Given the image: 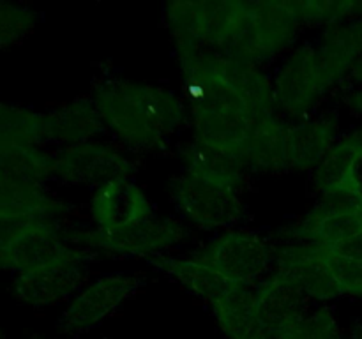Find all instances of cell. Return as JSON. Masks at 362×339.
<instances>
[{"mask_svg": "<svg viewBox=\"0 0 362 339\" xmlns=\"http://www.w3.org/2000/svg\"><path fill=\"white\" fill-rule=\"evenodd\" d=\"M352 74H354V76L357 78V80H362V55H361L359 62H357V64H356V67H354Z\"/></svg>", "mask_w": 362, "mask_h": 339, "instance_id": "29", "label": "cell"}, {"mask_svg": "<svg viewBox=\"0 0 362 339\" xmlns=\"http://www.w3.org/2000/svg\"><path fill=\"white\" fill-rule=\"evenodd\" d=\"M168 194L180 218L205 232L237 228L246 215L244 193L189 173L172 177Z\"/></svg>", "mask_w": 362, "mask_h": 339, "instance_id": "6", "label": "cell"}, {"mask_svg": "<svg viewBox=\"0 0 362 339\" xmlns=\"http://www.w3.org/2000/svg\"><path fill=\"white\" fill-rule=\"evenodd\" d=\"M136 161L115 143L101 140L60 147L53 154V180L66 186H88L92 189L117 179H131Z\"/></svg>", "mask_w": 362, "mask_h": 339, "instance_id": "10", "label": "cell"}, {"mask_svg": "<svg viewBox=\"0 0 362 339\" xmlns=\"http://www.w3.org/2000/svg\"><path fill=\"white\" fill-rule=\"evenodd\" d=\"M276 109L283 119L300 120L311 115L329 87L322 74L313 42L293 46L272 76Z\"/></svg>", "mask_w": 362, "mask_h": 339, "instance_id": "8", "label": "cell"}, {"mask_svg": "<svg viewBox=\"0 0 362 339\" xmlns=\"http://www.w3.org/2000/svg\"><path fill=\"white\" fill-rule=\"evenodd\" d=\"M88 212L94 228L103 232L127 228L154 218L156 208L133 179H117L92 189Z\"/></svg>", "mask_w": 362, "mask_h": 339, "instance_id": "12", "label": "cell"}, {"mask_svg": "<svg viewBox=\"0 0 362 339\" xmlns=\"http://www.w3.org/2000/svg\"><path fill=\"white\" fill-rule=\"evenodd\" d=\"M339 119L334 112L288 122V172H313L338 141Z\"/></svg>", "mask_w": 362, "mask_h": 339, "instance_id": "15", "label": "cell"}, {"mask_svg": "<svg viewBox=\"0 0 362 339\" xmlns=\"http://www.w3.org/2000/svg\"><path fill=\"white\" fill-rule=\"evenodd\" d=\"M345 102L350 108V112L357 113V115H362V87L350 92V94L345 97Z\"/></svg>", "mask_w": 362, "mask_h": 339, "instance_id": "28", "label": "cell"}, {"mask_svg": "<svg viewBox=\"0 0 362 339\" xmlns=\"http://www.w3.org/2000/svg\"><path fill=\"white\" fill-rule=\"evenodd\" d=\"M362 152V129L352 131L345 136L338 138L331 150L325 154L320 165L313 170L311 184L320 196L331 194L338 189L349 175L354 161Z\"/></svg>", "mask_w": 362, "mask_h": 339, "instance_id": "22", "label": "cell"}, {"mask_svg": "<svg viewBox=\"0 0 362 339\" xmlns=\"http://www.w3.org/2000/svg\"><path fill=\"white\" fill-rule=\"evenodd\" d=\"M338 191L354 194V196L359 198L362 201V152L357 155L356 161H354L352 168H350L349 175H346V179L343 180L341 186H339L336 191H332V193H338ZM325 196H327V194H325Z\"/></svg>", "mask_w": 362, "mask_h": 339, "instance_id": "26", "label": "cell"}, {"mask_svg": "<svg viewBox=\"0 0 362 339\" xmlns=\"http://www.w3.org/2000/svg\"><path fill=\"white\" fill-rule=\"evenodd\" d=\"M92 97L106 129L134 154L163 150L187 122L182 94L163 85L108 76L98 81Z\"/></svg>", "mask_w": 362, "mask_h": 339, "instance_id": "1", "label": "cell"}, {"mask_svg": "<svg viewBox=\"0 0 362 339\" xmlns=\"http://www.w3.org/2000/svg\"><path fill=\"white\" fill-rule=\"evenodd\" d=\"M332 253H338L341 256L356 258V260H362V232L359 235H356L354 239L346 240V242L339 244L334 249H331Z\"/></svg>", "mask_w": 362, "mask_h": 339, "instance_id": "27", "label": "cell"}, {"mask_svg": "<svg viewBox=\"0 0 362 339\" xmlns=\"http://www.w3.org/2000/svg\"><path fill=\"white\" fill-rule=\"evenodd\" d=\"M296 14L299 16L303 27L310 25L341 23L362 16V2H341V0H292Z\"/></svg>", "mask_w": 362, "mask_h": 339, "instance_id": "23", "label": "cell"}, {"mask_svg": "<svg viewBox=\"0 0 362 339\" xmlns=\"http://www.w3.org/2000/svg\"><path fill=\"white\" fill-rule=\"evenodd\" d=\"M106 131L94 97H76L45 113L46 143L62 147L98 140Z\"/></svg>", "mask_w": 362, "mask_h": 339, "instance_id": "17", "label": "cell"}, {"mask_svg": "<svg viewBox=\"0 0 362 339\" xmlns=\"http://www.w3.org/2000/svg\"><path fill=\"white\" fill-rule=\"evenodd\" d=\"M216 323L228 339H257L258 307L253 286L235 282L209 302Z\"/></svg>", "mask_w": 362, "mask_h": 339, "instance_id": "20", "label": "cell"}, {"mask_svg": "<svg viewBox=\"0 0 362 339\" xmlns=\"http://www.w3.org/2000/svg\"><path fill=\"white\" fill-rule=\"evenodd\" d=\"M325 260L343 297H362V260L341 256L325 247Z\"/></svg>", "mask_w": 362, "mask_h": 339, "instance_id": "24", "label": "cell"}, {"mask_svg": "<svg viewBox=\"0 0 362 339\" xmlns=\"http://www.w3.org/2000/svg\"><path fill=\"white\" fill-rule=\"evenodd\" d=\"M145 285L138 272H108L85 285L59 316L57 328L64 335L78 338L101 327Z\"/></svg>", "mask_w": 362, "mask_h": 339, "instance_id": "7", "label": "cell"}, {"mask_svg": "<svg viewBox=\"0 0 362 339\" xmlns=\"http://www.w3.org/2000/svg\"><path fill=\"white\" fill-rule=\"evenodd\" d=\"M329 88L352 73L362 55V16L329 25L313 42Z\"/></svg>", "mask_w": 362, "mask_h": 339, "instance_id": "16", "label": "cell"}, {"mask_svg": "<svg viewBox=\"0 0 362 339\" xmlns=\"http://www.w3.org/2000/svg\"><path fill=\"white\" fill-rule=\"evenodd\" d=\"M274 268L296 282L310 300H336L343 293L329 270L325 247L313 242H283L276 251Z\"/></svg>", "mask_w": 362, "mask_h": 339, "instance_id": "11", "label": "cell"}, {"mask_svg": "<svg viewBox=\"0 0 362 339\" xmlns=\"http://www.w3.org/2000/svg\"><path fill=\"white\" fill-rule=\"evenodd\" d=\"M276 251L278 246L267 235L237 226L221 232L191 256L230 281L255 288L274 267Z\"/></svg>", "mask_w": 362, "mask_h": 339, "instance_id": "5", "label": "cell"}, {"mask_svg": "<svg viewBox=\"0 0 362 339\" xmlns=\"http://www.w3.org/2000/svg\"><path fill=\"white\" fill-rule=\"evenodd\" d=\"M191 232L186 222L175 218H154L127 228L103 232L98 228L67 230L73 244L101 254L120 258H151L166 254V251L180 246L189 239Z\"/></svg>", "mask_w": 362, "mask_h": 339, "instance_id": "4", "label": "cell"}, {"mask_svg": "<svg viewBox=\"0 0 362 339\" xmlns=\"http://www.w3.org/2000/svg\"><path fill=\"white\" fill-rule=\"evenodd\" d=\"M99 258L95 251L74 244L59 260L14 278V293L21 302L34 307H49L73 299L87 281L90 265Z\"/></svg>", "mask_w": 362, "mask_h": 339, "instance_id": "9", "label": "cell"}, {"mask_svg": "<svg viewBox=\"0 0 362 339\" xmlns=\"http://www.w3.org/2000/svg\"><path fill=\"white\" fill-rule=\"evenodd\" d=\"M288 120L272 115L258 120L247 143L244 165L250 172H288Z\"/></svg>", "mask_w": 362, "mask_h": 339, "instance_id": "19", "label": "cell"}, {"mask_svg": "<svg viewBox=\"0 0 362 339\" xmlns=\"http://www.w3.org/2000/svg\"><path fill=\"white\" fill-rule=\"evenodd\" d=\"M177 157L184 173L246 193L250 184V170L237 159L212 150L194 140L180 145Z\"/></svg>", "mask_w": 362, "mask_h": 339, "instance_id": "18", "label": "cell"}, {"mask_svg": "<svg viewBox=\"0 0 362 339\" xmlns=\"http://www.w3.org/2000/svg\"><path fill=\"white\" fill-rule=\"evenodd\" d=\"M247 13L246 0H177L165 4V20L177 48L225 53Z\"/></svg>", "mask_w": 362, "mask_h": 339, "instance_id": "2", "label": "cell"}, {"mask_svg": "<svg viewBox=\"0 0 362 339\" xmlns=\"http://www.w3.org/2000/svg\"><path fill=\"white\" fill-rule=\"evenodd\" d=\"M258 335L296 327L310 313L311 300L281 272H269L257 286Z\"/></svg>", "mask_w": 362, "mask_h": 339, "instance_id": "14", "label": "cell"}, {"mask_svg": "<svg viewBox=\"0 0 362 339\" xmlns=\"http://www.w3.org/2000/svg\"><path fill=\"white\" fill-rule=\"evenodd\" d=\"M303 23L290 2L265 0L247 2V13L239 34L225 55L264 67L297 41Z\"/></svg>", "mask_w": 362, "mask_h": 339, "instance_id": "3", "label": "cell"}, {"mask_svg": "<svg viewBox=\"0 0 362 339\" xmlns=\"http://www.w3.org/2000/svg\"><path fill=\"white\" fill-rule=\"evenodd\" d=\"M41 339H42V338H41Z\"/></svg>", "mask_w": 362, "mask_h": 339, "instance_id": "31", "label": "cell"}, {"mask_svg": "<svg viewBox=\"0 0 362 339\" xmlns=\"http://www.w3.org/2000/svg\"><path fill=\"white\" fill-rule=\"evenodd\" d=\"M297 339H343L341 327L331 307H317L296 328Z\"/></svg>", "mask_w": 362, "mask_h": 339, "instance_id": "25", "label": "cell"}, {"mask_svg": "<svg viewBox=\"0 0 362 339\" xmlns=\"http://www.w3.org/2000/svg\"><path fill=\"white\" fill-rule=\"evenodd\" d=\"M350 339H362V323L357 325L356 328H354L352 335H350Z\"/></svg>", "mask_w": 362, "mask_h": 339, "instance_id": "30", "label": "cell"}, {"mask_svg": "<svg viewBox=\"0 0 362 339\" xmlns=\"http://www.w3.org/2000/svg\"><path fill=\"white\" fill-rule=\"evenodd\" d=\"M205 55L212 74L225 87L235 92L250 106L258 120L278 115L272 78L265 73L264 67L219 52L205 49Z\"/></svg>", "mask_w": 362, "mask_h": 339, "instance_id": "13", "label": "cell"}, {"mask_svg": "<svg viewBox=\"0 0 362 339\" xmlns=\"http://www.w3.org/2000/svg\"><path fill=\"white\" fill-rule=\"evenodd\" d=\"M147 261L156 270L172 278L184 290H187L191 295L205 300L207 304L218 295H221L223 292H226L230 286L235 285V282L230 281L228 278L219 274L218 270L211 268L209 265L194 260L193 256L179 258L159 254V256L151 258Z\"/></svg>", "mask_w": 362, "mask_h": 339, "instance_id": "21", "label": "cell"}]
</instances>
